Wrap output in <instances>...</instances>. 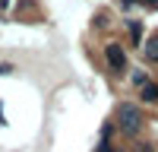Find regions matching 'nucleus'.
<instances>
[{"label":"nucleus","mask_w":158,"mask_h":152,"mask_svg":"<svg viewBox=\"0 0 158 152\" xmlns=\"http://www.w3.org/2000/svg\"><path fill=\"white\" fill-rule=\"evenodd\" d=\"M142 57L152 60V63H158V32H152L146 41H142Z\"/></svg>","instance_id":"7ed1b4c3"},{"label":"nucleus","mask_w":158,"mask_h":152,"mask_svg":"<svg viewBox=\"0 0 158 152\" xmlns=\"http://www.w3.org/2000/svg\"><path fill=\"white\" fill-rule=\"evenodd\" d=\"M130 25V38H133V44L142 41V22H127Z\"/></svg>","instance_id":"423d86ee"},{"label":"nucleus","mask_w":158,"mask_h":152,"mask_svg":"<svg viewBox=\"0 0 158 152\" xmlns=\"http://www.w3.org/2000/svg\"><path fill=\"white\" fill-rule=\"evenodd\" d=\"M136 152H152V143H136Z\"/></svg>","instance_id":"0eeeda50"},{"label":"nucleus","mask_w":158,"mask_h":152,"mask_svg":"<svg viewBox=\"0 0 158 152\" xmlns=\"http://www.w3.org/2000/svg\"><path fill=\"white\" fill-rule=\"evenodd\" d=\"M142 101H146V105H158V82L142 86Z\"/></svg>","instance_id":"20e7f679"},{"label":"nucleus","mask_w":158,"mask_h":152,"mask_svg":"<svg viewBox=\"0 0 158 152\" xmlns=\"http://www.w3.org/2000/svg\"><path fill=\"white\" fill-rule=\"evenodd\" d=\"M104 60H108V67L114 73L127 70V48L123 44H108V48H104Z\"/></svg>","instance_id":"f03ea898"},{"label":"nucleus","mask_w":158,"mask_h":152,"mask_svg":"<svg viewBox=\"0 0 158 152\" xmlns=\"http://www.w3.org/2000/svg\"><path fill=\"white\" fill-rule=\"evenodd\" d=\"M95 152H117V149H114V146H111V143H101V146H98V149H95Z\"/></svg>","instance_id":"6e6552de"},{"label":"nucleus","mask_w":158,"mask_h":152,"mask_svg":"<svg viewBox=\"0 0 158 152\" xmlns=\"http://www.w3.org/2000/svg\"><path fill=\"white\" fill-rule=\"evenodd\" d=\"M142 3H146V6H152V10H155V6H158V0H142Z\"/></svg>","instance_id":"9d476101"},{"label":"nucleus","mask_w":158,"mask_h":152,"mask_svg":"<svg viewBox=\"0 0 158 152\" xmlns=\"http://www.w3.org/2000/svg\"><path fill=\"white\" fill-rule=\"evenodd\" d=\"M136 3H139V0H120V6H123V10H133Z\"/></svg>","instance_id":"1a4fd4ad"},{"label":"nucleus","mask_w":158,"mask_h":152,"mask_svg":"<svg viewBox=\"0 0 158 152\" xmlns=\"http://www.w3.org/2000/svg\"><path fill=\"white\" fill-rule=\"evenodd\" d=\"M130 79H133V86L142 89V86H149V73H146V70H133V76H130Z\"/></svg>","instance_id":"39448f33"},{"label":"nucleus","mask_w":158,"mask_h":152,"mask_svg":"<svg viewBox=\"0 0 158 152\" xmlns=\"http://www.w3.org/2000/svg\"><path fill=\"white\" fill-rule=\"evenodd\" d=\"M117 127H120L127 136H139L142 127H146V117H142V111L136 105H120V111H117Z\"/></svg>","instance_id":"f257e3e1"}]
</instances>
